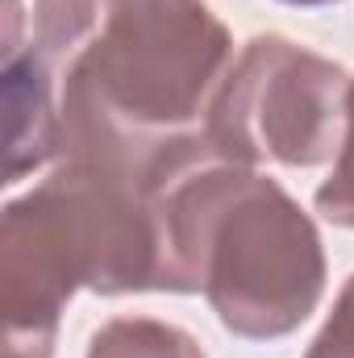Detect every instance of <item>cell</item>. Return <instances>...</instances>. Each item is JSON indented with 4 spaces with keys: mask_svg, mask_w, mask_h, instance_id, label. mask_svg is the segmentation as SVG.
<instances>
[{
    "mask_svg": "<svg viewBox=\"0 0 354 358\" xmlns=\"http://www.w3.org/2000/svg\"><path fill=\"white\" fill-rule=\"evenodd\" d=\"M229 67V29L204 0H104L100 34L67 63L59 155L155 187L204 129Z\"/></svg>",
    "mask_w": 354,
    "mask_h": 358,
    "instance_id": "6da1fadb",
    "label": "cell"
},
{
    "mask_svg": "<svg viewBox=\"0 0 354 358\" xmlns=\"http://www.w3.org/2000/svg\"><path fill=\"white\" fill-rule=\"evenodd\" d=\"M150 192L171 292H204L217 321L246 342L309 321L325 292L321 234L271 176L221 159L200 138Z\"/></svg>",
    "mask_w": 354,
    "mask_h": 358,
    "instance_id": "7a4b0ae2",
    "label": "cell"
},
{
    "mask_svg": "<svg viewBox=\"0 0 354 358\" xmlns=\"http://www.w3.org/2000/svg\"><path fill=\"white\" fill-rule=\"evenodd\" d=\"M80 287L100 296L171 292V267L155 192L113 167L63 159L4 208V334L55 338Z\"/></svg>",
    "mask_w": 354,
    "mask_h": 358,
    "instance_id": "3957f363",
    "label": "cell"
},
{
    "mask_svg": "<svg viewBox=\"0 0 354 358\" xmlns=\"http://www.w3.org/2000/svg\"><path fill=\"white\" fill-rule=\"evenodd\" d=\"M351 80L334 59L292 38H250L213 92L204 138L238 167H321L342 146Z\"/></svg>",
    "mask_w": 354,
    "mask_h": 358,
    "instance_id": "277c9868",
    "label": "cell"
},
{
    "mask_svg": "<svg viewBox=\"0 0 354 358\" xmlns=\"http://www.w3.org/2000/svg\"><path fill=\"white\" fill-rule=\"evenodd\" d=\"M4 108H8L4 183H17L59 155V108L50 84V59L38 46L4 59Z\"/></svg>",
    "mask_w": 354,
    "mask_h": 358,
    "instance_id": "5b68a950",
    "label": "cell"
},
{
    "mask_svg": "<svg viewBox=\"0 0 354 358\" xmlns=\"http://www.w3.org/2000/svg\"><path fill=\"white\" fill-rule=\"evenodd\" d=\"M84 358H204L200 342L159 317H113L88 342Z\"/></svg>",
    "mask_w": 354,
    "mask_h": 358,
    "instance_id": "8992f818",
    "label": "cell"
},
{
    "mask_svg": "<svg viewBox=\"0 0 354 358\" xmlns=\"http://www.w3.org/2000/svg\"><path fill=\"white\" fill-rule=\"evenodd\" d=\"M34 42L50 63H59L63 55H80L84 38H92L96 29V13H104V0H38L34 8Z\"/></svg>",
    "mask_w": 354,
    "mask_h": 358,
    "instance_id": "52a82bcc",
    "label": "cell"
},
{
    "mask_svg": "<svg viewBox=\"0 0 354 358\" xmlns=\"http://www.w3.org/2000/svg\"><path fill=\"white\" fill-rule=\"evenodd\" d=\"M313 204L325 221L354 229V80H351V96H346V134H342V146H338V163H334L330 179L317 187Z\"/></svg>",
    "mask_w": 354,
    "mask_h": 358,
    "instance_id": "ba28073f",
    "label": "cell"
},
{
    "mask_svg": "<svg viewBox=\"0 0 354 358\" xmlns=\"http://www.w3.org/2000/svg\"><path fill=\"white\" fill-rule=\"evenodd\" d=\"M304 358H354V275L342 283L325 325L317 329Z\"/></svg>",
    "mask_w": 354,
    "mask_h": 358,
    "instance_id": "9c48e42d",
    "label": "cell"
},
{
    "mask_svg": "<svg viewBox=\"0 0 354 358\" xmlns=\"http://www.w3.org/2000/svg\"><path fill=\"white\" fill-rule=\"evenodd\" d=\"M283 4H300V8H317V4H334V0H283Z\"/></svg>",
    "mask_w": 354,
    "mask_h": 358,
    "instance_id": "30bf717a",
    "label": "cell"
}]
</instances>
